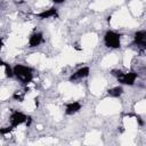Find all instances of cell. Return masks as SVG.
Segmentation results:
<instances>
[{"instance_id": "8992f818", "label": "cell", "mask_w": 146, "mask_h": 146, "mask_svg": "<svg viewBox=\"0 0 146 146\" xmlns=\"http://www.w3.org/2000/svg\"><path fill=\"white\" fill-rule=\"evenodd\" d=\"M89 74H90V68H89V66H82V67L78 68L75 72H73V73L71 74V76L68 78V80H70V82H73V81H76V80L84 79V78H87Z\"/></svg>"}, {"instance_id": "9c48e42d", "label": "cell", "mask_w": 146, "mask_h": 146, "mask_svg": "<svg viewBox=\"0 0 146 146\" xmlns=\"http://www.w3.org/2000/svg\"><path fill=\"white\" fill-rule=\"evenodd\" d=\"M38 17H40L41 19H47V18H55L58 16V10L55 7H50L48 9H44L43 11L36 14Z\"/></svg>"}, {"instance_id": "5b68a950", "label": "cell", "mask_w": 146, "mask_h": 146, "mask_svg": "<svg viewBox=\"0 0 146 146\" xmlns=\"http://www.w3.org/2000/svg\"><path fill=\"white\" fill-rule=\"evenodd\" d=\"M132 39H133L132 43H133L135 46H137V50L144 52L145 46H146V32H145L144 30L137 31V32L133 34Z\"/></svg>"}, {"instance_id": "3957f363", "label": "cell", "mask_w": 146, "mask_h": 146, "mask_svg": "<svg viewBox=\"0 0 146 146\" xmlns=\"http://www.w3.org/2000/svg\"><path fill=\"white\" fill-rule=\"evenodd\" d=\"M104 43L106 47L111 49H117L122 44V36L117 32L110 30L104 35Z\"/></svg>"}, {"instance_id": "7c38bea8", "label": "cell", "mask_w": 146, "mask_h": 146, "mask_svg": "<svg viewBox=\"0 0 146 146\" xmlns=\"http://www.w3.org/2000/svg\"><path fill=\"white\" fill-rule=\"evenodd\" d=\"M52 3H55V5H60V3H63L65 0H50Z\"/></svg>"}, {"instance_id": "6da1fadb", "label": "cell", "mask_w": 146, "mask_h": 146, "mask_svg": "<svg viewBox=\"0 0 146 146\" xmlns=\"http://www.w3.org/2000/svg\"><path fill=\"white\" fill-rule=\"evenodd\" d=\"M13 73L14 76L25 86L30 84L33 81V68L27 65L16 64L13 67Z\"/></svg>"}, {"instance_id": "8fae6325", "label": "cell", "mask_w": 146, "mask_h": 146, "mask_svg": "<svg viewBox=\"0 0 146 146\" xmlns=\"http://www.w3.org/2000/svg\"><path fill=\"white\" fill-rule=\"evenodd\" d=\"M15 128H13L10 124L8 127H5V128H0V135H2L3 137H7L8 135H10L13 131H14Z\"/></svg>"}, {"instance_id": "30bf717a", "label": "cell", "mask_w": 146, "mask_h": 146, "mask_svg": "<svg viewBox=\"0 0 146 146\" xmlns=\"http://www.w3.org/2000/svg\"><path fill=\"white\" fill-rule=\"evenodd\" d=\"M122 94H123V88L121 86H115V87L110 88L107 90V95L110 97H113V98H119Z\"/></svg>"}, {"instance_id": "7a4b0ae2", "label": "cell", "mask_w": 146, "mask_h": 146, "mask_svg": "<svg viewBox=\"0 0 146 146\" xmlns=\"http://www.w3.org/2000/svg\"><path fill=\"white\" fill-rule=\"evenodd\" d=\"M111 74L116 79L117 82H120L121 84H124V86H133L136 80L138 79V73L133 70L123 72L122 70L116 68V70H112Z\"/></svg>"}, {"instance_id": "ba28073f", "label": "cell", "mask_w": 146, "mask_h": 146, "mask_svg": "<svg viewBox=\"0 0 146 146\" xmlns=\"http://www.w3.org/2000/svg\"><path fill=\"white\" fill-rule=\"evenodd\" d=\"M82 108L80 102H71L65 105V114L66 115H74Z\"/></svg>"}, {"instance_id": "52a82bcc", "label": "cell", "mask_w": 146, "mask_h": 146, "mask_svg": "<svg viewBox=\"0 0 146 146\" xmlns=\"http://www.w3.org/2000/svg\"><path fill=\"white\" fill-rule=\"evenodd\" d=\"M42 42H43V34H42L41 32H33V33L29 36V41H27L30 48L38 47V46H40Z\"/></svg>"}, {"instance_id": "277c9868", "label": "cell", "mask_w": 146, "mask_h": 146, "mask_svg": "<svg viewBox=\"0 0 146 146\" xmlns=\"http://www.w3.org/2000/svg\"><path fill=\"white\" fill-rule=\"evenodd\" d=\"M30 121H31V117L27 116L22 111H11V114L9 116V122H10V125L13 128L21 127L22 124L29 125L30 124Z\"/></svg>"}]
</instances>
